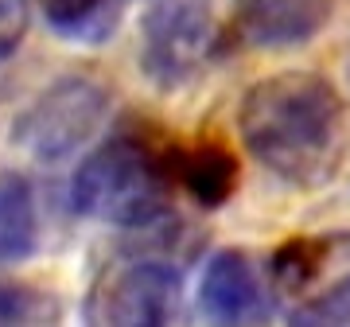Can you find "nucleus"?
Returning <instances> with one entry per match:
<instances>
[{
  "label": "nucleus",
  "instance_id": "obj_1",
  "mask_svg": "<svg viewBox=\"0 0 350 327\" xmlns=\"http://www.w3.org/2000/svg\"><path fill=\"white\" fill-rule=\"evenodd\" d=\"M238 133L269 176L296 191H319L347 164L350 109L323 75L280 70L245 90Z\"/></svg>",
  "mask_w": 350,
  "mask_h": 327
},
{
  "label": "nucleus",
  "instance_id": "obj_2",
  "mask_svg": "<svg viewBox=\"0 0 350 327\" xmlns=\"http://www.w3.org/2000/svg\"><path fill=\"white\" fill-rule=\"evenodd\" d=\"M70 207L105 226L148 230L167 214V176L148 148L129 137H113L78 164Z\"/></svg>",
  "mask_w": 350,
  "mask_h": 327
},
{
  "label": "nucleus",
  "instance_id": "obj_3",
  "mask_svg": "<svg viewBox=\"0 0 350 327\" xmlns=\"http://www.w3.org/2000/svg\"><path fill=\"white\" fill-rule=\"evenodd\" d=\"M109 121V90L94 78H63L39 94L12 125V144L31 160H66Z\"/></svg>",
  "mask_w": 350,
  "mask_h": 327
},
{
  "label": "nucleus",
  "instance_id": "obj_4",
  "mask_svg": "<svg viewBox=\"0 0 350 327\" xmlns=\"http://www.w3.org/2000/svg\"><path fill=\"white\" fill-rule=\"evenodd\" d=\"M214 43L211 0H156L140 24V70L152 86L179 90L199 75Z\"/></svg>",
  "mask_w": 350,
  "mask_h": 327
},
{
  "label": "nucleus",
  "instance_id": "obj_5",
  "mask_svg": "<svg viewBox=\"0 0 350 327\" xmlns=\"http://www.w3.org/2000/svg\"><path fill=\"white\" fill-rule=\"evenodd\" d=\"M183 304V280L172 265L133 261L117 269L86 304L90 324H121V327H160L172 324Z\"/></svg>",
  "mask_w": 350,
  "mask_h": 327
},
{
  "label": "nucleus",
  "instance_id": "obj_6",
  "mask_svg": "<svg viewBox=\"0 0 350 327\" xmlns=\"http://www.w3.org/2000/svg\"><path fill=\"white\" fill-rule=\"evenodd\" d=\"M199 312L214 324H261L269 296L253 261L241 250H218L202 269Z\"/></svg>",
  "mask_w": 350,
  "mask_h": 327
},
{
  "label": "nucleus",
  "instance_id": "obj_7",
  "mask_svg": "<svg viewBox=\"0 0 350 327\" xmlns=\"http://www.w3.org/2000/svg\"><path fill=\"white\" fill-rule=\"evenodd\" d=\"M234 20L245 43L261 51L304 47L331 20V0H234Z\"/></svg>",
  "mask_w": 350,
  "mask_h": 327
},
{
  "label": "nucleus",
  "instance_id": "obj_8",
  "mask_svg": "<svg viewBox=\"0 0 350 327\" xmlns=\"http://www.w3.org/2000/svg\"><path fill=\"white\" fill-rule=\"evenodd\" d=\"M172 164H175L172 172L179 179V187L187 191L199 207H222L234 195V187H238V160H234V152L214 144V140H202L195 148L175 152Z\"/></svg>",
  "mask_w": 350,
  "mask_h": 327
},
{
  "label": "nucleus",
  "instance_id": "obj_9",
  "mask_svg": "<svg viewBox=\"0 0 350 327\" xmlns=\"http://www.w3.org/2000/svg\"><path fill=\"white\" fill-rule=\"evenodd\" d=\"M39 241L36 195L16 172H0V261H24Z\"/></svg>",
  "mask_w": 350,
  "mask_h": 327
},
{
  "label": "nucleus",
  "instance_id": "obj_10",
  "mask_svg": "<svg viewBox=\"0 0 350 327\" xmlns=\"http://www.w3.org/2000/svg\"><path fill=\"white\" fill-rule=\"evenodd\" d=\"M39 8L63 39L101 47L121 24L125 0H39Z\"/></svg>",
  "mask_w": 350,
  "mask_h": 327
},
{
  "label": "nucleus",
  "instance_id": "obj_11",
  "mask_svg": "<svg viewBox=\"0 0 350 327\" xmlns=\"http://www.w3.org/2000/svg\"><path fill=\"white\" fill-rule=\"evenodd\" d=\"M47 319H59V304L47 292L0 280V324H47Z\"/></svg>",
  "mask_w": 350,
  "mask_h": 327
},
{
  "label": "nucleus",
  "instance_id": "obj_12",
  "mask_svg": "<svg viewBox=\"0 0 350 327\" xmlns=\"http://www.w3.org/2000/svg\"><path fill=\"white\" fill-rule=\"evenodd\" d=\"M319 250L312 241H292L273 257V280L280 292H300L312 285V277L319 273Z\"/></svg>",
  "mask_w": 350,
  "mask_h": 327
},
{
  "label": "nucleus",
  "instance_id": "obj_13",
  "mask_svg": "<svg viewBox=\"0 0 350 327\" xmlns=\"http://www.w3.org/2000/svg\"><path fill=\"white\" fill-rule=\"evenodd\" d=\"M292 324H350V273L292 308Z\"/></svg>",
  "mask_w": 350,
  "mask_h": 327
},
{
  "label": "nucleus",
  "instance_id": "obj_14",
  "mask_svg": "<svg viewBox=\"0 0 350 327\" xmlns=\"http://www.w3.org/2000/svg\"><path fill=\"white\" fill-rule=\"evenodd\" d=\"M27 36V4L24 0H0V63L12 59Z\"/></svg>",
  "mask_w": 350,
  "mask_h": 327
}]
</instances>
